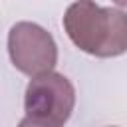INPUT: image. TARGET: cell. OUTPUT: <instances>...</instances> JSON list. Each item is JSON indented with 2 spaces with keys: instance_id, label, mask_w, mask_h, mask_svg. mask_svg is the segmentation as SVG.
<instances>
[{
  "instance_id": "6da1fadb",
  "label": "cell",
  "mask_w": 127,
  "mask_h": 127,
  "mask_svg": "<svg viewBox=\"0 0 127 127\" xmlns=\"http://www.w3.org/2000/svg\"><path fill=\"white\" fill-rule=\"evenodd\" d=\"M67 38L85 54L115 58L127 52V12L89 0L73 2L64 14Z\"/></svg>"
},
{
  "instance_id": "7a4b0ae2",
  "label": "cell",
  "mask_w": 127,
  "mask_h": 127,
  "mask_svg": "<svg viewBox=\"0 0 127 127\" xmlns=\"http://www.w3.org/2000/svg\"><path fill=\"white\" fill-rule=\"evenodd\" d=\"M8 54L14 67L30 77L50 73L58 64V46L52 34L34 22H18L10 28Z\"/></svg>"
},
{
  "instance_id": "3957f363",
  "label": "cell",
  "mask_w": 127,
  "mask_h": 127,
  "mask_svg": "<svg viewBox=\"0 0 127 127\" xmlns=\"http://www.w3.org/2000/svg\"><path fill=\"white\" fill-rule=\"evenodd\" d=\"M24 107L28 117L64 125L75 107V89L71 81L58 71L32 77L26 87Z\"/></svg>"
},
{
  "instance_id": "277c9868",
  "label": "cell",
  "mask_w": 127,
  "mask_h": 127,
  "mask_svg": "<svg viewBox=\"0 0 127 127\" xmlns=\"http://www.w3.org/2000/svg\"><path fill=\"white\" fill-rule=\"evenodd\" d=\"M18 127H64V125L54 123V121H48V119H36V117H28L26 115L18 123Z\"/></svg>"
}]
</instances>
